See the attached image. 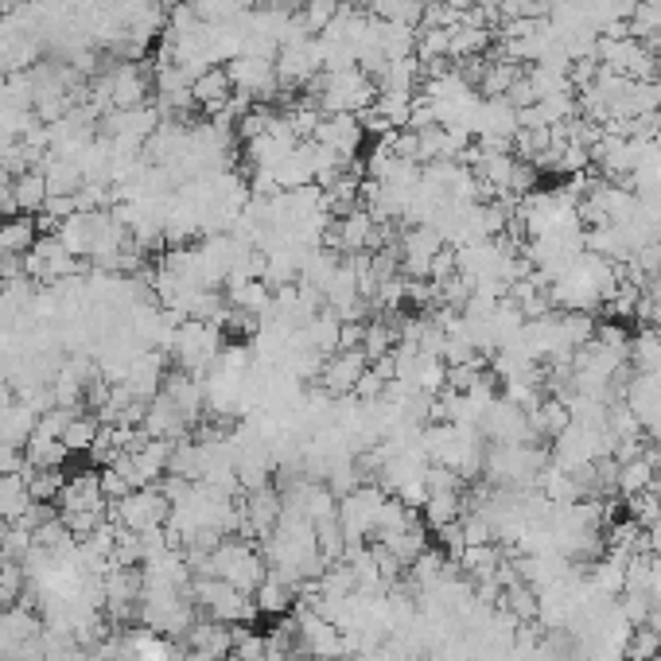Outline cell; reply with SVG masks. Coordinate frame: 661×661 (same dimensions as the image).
<instances>
[{"label":"cell","mask_w":661,"mask_h":661,"mask_svg":"<svg viewBox=\"0 0 661 661\" xmlns=\"http://www.w3.org/2000/svg\"><path fill=\"white\" fill-rule=\"evenodd\" d=\"M207 576L230 580L234 588H241V592L254 595L257 584H262V580L269 576V569H265V553H257V549L249 545V541H241V537H223V541H218L215 553H210Z\"/></svg>","instance_id":"cell-1"},{"label":"cell","mask_w":661,"mask_h":661,"mask_svg":"<svg viewBox=\"0 0 661 661\" xmlns=\"http://www.w3.org/2000/svg\"><path fill=\"white\" fill-rule=\"evenodd\" d=\"M195 603L207 608L210 619L218 623L234 627V623H254L257 608H254V595L234 588L230 580H218V576H203L195 580Z\"/></svg>","instance_id":"cell-2"},{"label":"cell","mask_w":661,"mask_h":661,"mask_svg":"<svg viewBox=\"0 0 661 661\" xmlns=\"http://www.w3.org/2000/svg\"><path fill=\"white\" fill-rule=\"evenodd\" d=\"M109 514H114V522L121 525V530L145 533V530H160V525H168L171 502L164 499V491H156V486H140V491L125 494L121 502H114Z\"/></svg>","instance_id":"cell-3"},{"label":"cell","mask_w":661,"mask_h":661,"mask_svg":"<svg viewBox=\"0 0 661 661\" xmlns=\"http://www.w3.org/2000/svg\"><path fill=\"white\" fill-rule=\"evenodd\" d=\"M234 90L246 98H273L277 93V55H238L226 67Z\"/></svg>","instance_id":"cell-4"},{"label":"cell","mask_w":661,"mask_h":661,"mask_svg":"<svg viewBox=\"0 0 661 661\" xmlns=\"http://www.w3.org/2000/svg\"><path fill=\"white\" fill-rule=\"evenodd\" d=\"M312 140L327 145L331 152L343 156L346 164H354L362 156V145H366V129H362L358 114H324V121H319Z\"/></svg>","instance_id":"cell-5"},{"label":"cell","mask_w":661,"mask_h":661,"mask_svg":"<svg viewBox=\"0 0 661 661\" xmlns=\"http://www.w3.org/2000/svg\"><path fill=\"white\" fill-rule=\"evenodd\" d=\"M366 354L362 351H335L324 358V366H319V385H324L327 397H354V385H358V377L366 374Z\"/></svg>","instance_id":"cell-6"},{"label":"cell","mask_w":661,"mask_h":661,"mask_svg":"<svg viewBox=\"0 0 661 661\" xmlns=\"http://www.w3.org/2000/svg\"><path fill=\"white\" fill-rule=\"evenodd\" d=\"M296 600H300V584H293V580L273 569L254 592V608H257V615H265V619H285L288 611L296 608Z\"/></svg>","instance_id":"cell-7"},{"label":"cell","mask_w":661,"mask_h":661,"mask_svg":"<svg viewBox=\"0 0 661 661\" xmlns=\"http://www.w3.org/2000/svg\"><path fill=\"white\" fill-rule=\"evenodd\" d=\"M59 502H62V514H106L101 475H98V471H82V475L67 479Z\"/></svg>","instance_id":"cell-8"},{"label":"cell","mask_w":661,"mask_h":661,"mask_svg":"<svg viewBox=\"0 0 661 661\" xmlns=\"http://www.w3.org/2000/svg\"><path fill=\"white\" fill-rule=\"evenodd\" d=\"M615 486L627 494V499H631V494H642V491H654V486H658L654 455L642 452V455H634V460H623V463H619Z\"/></svg>","instance_id":"cell-9"},{"label":"cell","mask_w":661,"mask_h":661,"mask_svg":"<svg viewBox=\"0 0 661 661\" xmlns=\"http://www.w3.org/2000/svg\"><path fill=\"white\" fill-rule=\"evenodd\" d=\"M463 510H467V502H463V491H428V499H424L421 514L424 522L432 525V530H444V525H455L463 517Z\"/></svg>","instance_id":"cell-10"},{"label":"cell","mask_w":661,"mask_h":661,"mask_svg":"<svg viewBox=\"0 0 661 661\" xmlns=\"http://www.w3.org/2000/svg\"><path fill=\"white\" fill-rule=\"evenodd\" d=\"M191 98L199 101V106L215 109V114H223L226 106H230L234 98V82L226 70H207V75H199L191 82Z\"/></svg>","instance_id":"cell-11"},{"label":"cell","mask_w":661,"mask_h":661,"mask_svg":"<svg viewBox=\"0 0 661 661\" xmlns=\"http://www.w3.org/2000/svg\"><path fill=\"white\" fill-rule=\"evenodd\" d=\"M397 338H401L397 324H389V319H366L362 324V354H366V362L389 358L397 351Z\"/></svg>","instance_id":"cell-12"},{"label":"cell","mask_w":661,"mask_h":661,"mask_svg":"<svg viewBox=\"0 0 661 661\" xmlns=\"http://www.w3.org/2000/svg\"><path fill=\"white\" fill-rule=\"evenodd\" d=\"M631 362L639 374L661 377V327H642V335L631 338Z\"/></svg>","instance_id":"cell-13"},{"label":"cell","mask_w":661,"mask_h":661,"mask_svg":"<svg viewBox=\"0 0 661 661\" xmlns=\"http://www.w3.org/2000/svg\"><path fill=\"white\" fill-rule=\"evenodd\" d=\"M101 432V421L93 413H75L67 421V428H62V444H67V452H90L93 440H98Z\"/></svg>","instance_id":"cell-14"},{"label":"cell","mask_w":661,"mask_h":661,"mask_svg":"<svg viewBox=\"0 0 661 661\" xmlns=\"http://www.w3.org/2000/svg\"><path fill=\"white\" fill-rule=\"evenodd\" d=\"M338 8H343V0H308V4H304L296 16H300V23H304L308 36H324L327 23L338 16Z\"/></svg>","instance_id":"cell-15"},{"label":"cell","mask_w":661,"mask_h":661,"mask_svg":"<svg viewBox=\"0 0 661 661\" xmlns=\"http://www.w3.org/2000/svg\"><path fill=\"white\" fill-rule=\"evenodd\" d=\"M273 4H277V8H285V12H293V16H296L304 4H308V0H273Z\"/></svg>","instance_id":"cell-16"}]
</instances>
